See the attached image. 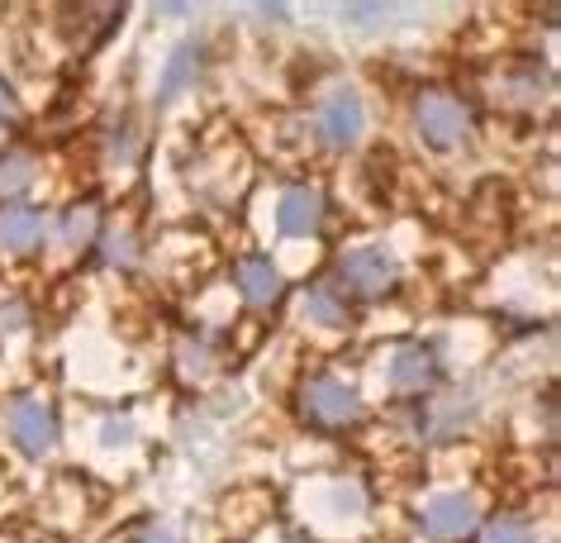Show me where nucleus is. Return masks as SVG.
I'll list each match as a JSON object with an SVG mask.
<instances>
[{"mask_svg": "<svg viewBox=\"0 0 561 543\" xmlns=\"http://www.w3.org/2000/svg\"><path fill=\"white\" fill-rule=\"evenodd\" d=\"M110 258H119V262H129V258H134V248H129V239H115V248H110Z\"/></svg>", "mask_w": 561, "mask_h": 543, "instance_id": "nucleus-18", "label": "nucleus"}, {"mask_svg": "<svg viewBox=\"0 0 561 543\" xmlns=\"http://www.w3.org/2000/svg\"><path fill=\"white\" fill-rule=\"evenodd\" d=\"M471 524H476V496H467V491H443V496H433L424 510V529L443 543L461 539Z\"/></svg>", "mask_w": 561, "mask_h": 543, "instance_id": "nucleus-6", "label": "nucleus"}, {"mask_svg": "<svg viewBox=\"0 0 561 543\" xmlns=\"http://www.w3.org/2000/svg\"><path fill=\"white\" fill-rule=\"evenodd\" d=\"M105 449H119V443H129V420H105Z\"/></svg>", "mask_w": 561, "mask_h": 543, "instance_id": "nucleus-16", "label": "nucleus"}, {"mask_svg": "<svg viewBox=\"0 0 561 543\" xmlns=\"http://www.w3.org/2000/svg\"><path fill=\"white\" fill-rule=\"evenodd\" d=\"M305 315H310L314 319V325H343V319H347V305L339 301V291H333V286H314L310 291V296H305Z\"/></svg>", "mask_w": 561, "mask_h": 543, "instance_id": "nucleus-11", "label": "nucleus"}, {"mask_svg": "<svg viewBox=\"0 0 561 543\" xmlns=\"http://www.w3.org/2000/svg\"><path fill=\"white\" fill-rule=\"evenodd\" d=\"M38 239H44V215H38L34 205H5V211H0V248L30 253Z\"/></svg>", "mask_w": 561, "mask_h": 543, "instance_id": "nucleus-8", "label": "nucleus"}, {"mask_svg": "<svg viewBox=\"0 0 561 543\" xmlns=\"http://www.w3.org/2000/svg\"><path fill=\"white\" fill-rule=\"evenodd\" d=\"M319 219H324V196L310 191V186H290L286 196H280V205H276L280 234H296V239H300V234H314Z\"/></svg>", "mask_w": 561, "mask_h": 543, "instance_id": "nucleus-7", "label": "nucleus"}, {"mask_svg": "<svg viewBox=\"0 0 561 543\" xmlns=\"http://www.w3.org/2000/svg\"><path fill=\"white\" fill-rule=\"evenodd\" d=\"M238 286H243V296L252 305H272L280 296V272L266 258H248L238 262Z\"/></svg>", "mask_w": 561, "mask_h": 543, "instance_id": "nucleus-10", "label": "nucleus"}, {"mask_svg": "<svg viewBox=\"0 0 561 543\" xmlns=\"http://www.w3.org/2000/svg\"><path fill=\"white\" fill-rule=\"evenodd\" d=\"M339 276L357 296H386L400 276V262L386 244H367V248H353V253L339 258Z\"/></svg>", "mask_w": 561, "mask_h": 543, "instance_id": "nucleus-2", "label": "nucleus"}, {"mask_svg": "<svg viewBox=\"0 0 561 543\" xmlns=\"http://www.w3.org/2000/svg\"><path fill=\"white\" fill-rule=\"evenodd\" d=\"M485 543H533V529L518 524V520H500L495 529H490Z\"/></svg>", "mask_w": 561, "mask_h": 543, "instance_id": "nucleus-15", "label": "nucleus"}, {"mask_svg": "<svg viewBox=\"0 0 561 543\" xmlns=\"http://www.w3.org/2000/svg\"><path fill=\"white\" fill-rule=\"evenodd\" d=\"M195 67H201V48L186 44V48H181V58L172 63V72H167V95H176V91H181V81H186Z\"/></svg>", "mask_w": 561, "mask_h": 543, "instance_id": "nucleus-14", "label": "nucleus"}, {"mask_svg": "<svg viewBox=\"0 0 561 543\" xmlns=\"http://www.w3.org/2000/svg\"><path fill=\"white\" fill-rule=\"evenodd\" d=\"M95 234V205H77L62 225V244H87Z\"/></svg>", "mask_w": 561, "mask_h": 543, "instance_id": "nucleus-13", "label": "nucleus"}, {"mask_svg": "<svg viewBox=\"0 0 561 543\" xmlns=\"http://www.w3.org/2000/svg\"><path fill=\"white\" fill-rule=\"evenodd\" d=\"M152 543H172V534H158V539H152Z\"/></svg>", "mask_w": 561, "mask_h": 543, "instance_id": "nucleus-19", "label": "nucleus"}, {"mask_svg": "<svg viewBox=\"0 0 561 543\" xmlns=\"http://www.w3.org/2000/svg\"><path fill=\"white\" fill-rule=\"evenodd\" d=\"M10 115H15V95H10V87L0 81V120H10Z\"/></svg>", "mask_w": 561, "mask_h": 543, "instance_id": "nucleus-17", "label": "nucleus"}, {"mask_svg": "<svg viewBox=\"0 0 561 543\" xmlns=\"http://www.w3.org/2000/svg\"><path fill=\"white\" fill-rule=\"evenodd\" d=\"M433 377V353L419 343H404L396 358H390V386L396 392H419Z\"/></svg>", "mask_w": 561, "mask_h": 543, "instance_id": "nucleus-9", "label": "nucleus"}, {"mask_svg": "<svg viewBox=\"0 0 561 543\" xmlns=\"http://www.w3.org/2000/svg\"><path fill=\"white\" fill-rule=\"evenodd\" d=\"M362 124H367V110H362V95L353 87H339L319 110V134L333 148H353L362 138Z\"/></svg>", "mask_w": 561, "mask_h": 543, "instance_id": "nucleus-3", "label": "nucleus"}, {"mask_svg": "<svg viewBox=\"0 0 561 543\" xmlns=\"http://www.w3.org/2000/svg\"><path fill=\"white\" fill-rule=\"evenodd\" d=\"M30 181H34V158H24V152H5L0 158V196H20Z\"/></svg>", "mask_w": 561, "mask_h": 543, "instance_id": "nucleus-12", "label": "nucleus"}, {"mask_svg": "<svg viewBox=\"0 0 561 543\" xmlns=\"http://www.w3.org/2000/svg\"><path fill=\"white\" fill-rule=\"evenodd\" d=\"M414 124H419V134H424V144L428 148H457L461 138H467L471 129V115H467V105L457 101V95H447V91H424L414 101Z\"/></svg>", "mask_w": 561, "mask_h": 543, "instance_id": "nucleus-1", "label": "nucleus"}, {"mask_svg": "<svg viewBox=\"0 0 561 543\" xmlns=\"http://www.w3.org/2000/svg\"><path fill=\"white\" fill-rule=\"evenodd\" d=\"M305 415L319 425H353L362 415V400L347 382L339 377H314L310 386H305Z\"/></svg>", "mask_w": 561, "mask_h": 543, "instance_id": "nucleus-4", "label": "nucleus"}, {"mask_svg": "<svg viewBox=\"0 0 561 543\" xmlns=\"http://www.w3.org/2000/svg\"><path fill=\"white\" fill-rule=\"evenodd\" d=\"M10 434L30 457H44L53 453V443H58V420H53V410L44 400H20L15 410H10Z\"/></svg>", "mask_w": 561, "mask_h": 543, "instance_id": "nucleus-5", "label": "nucleus"}]
</instances>
